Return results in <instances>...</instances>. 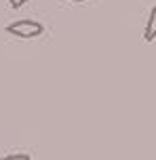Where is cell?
<instances>
[{
    "mask_svg": "<svg viewBox=\"0 0 156 160\" xmlns=\"http://www.w3.org/2000/svg\"><path fill=\"white\" fill-rule=\"evenodd\" d=\"M0 160H32L28 154H13V156H4V158H0Z\"/></svg>",
    "mask_w": 156,
    "mask_h": 160,
    "instance_id": "3957f363",
    "label": "cell"
},
{
    "mask_svg": "<svg viewBox=\"0 0 156 160\" xmlns=\"http://www.w3.org/2000/svg\"><path fill=\"white\" fill-rule=\"evenodd\" d=\"M7 32L17 38H36L44 32V25L38 21H32V19H19V21H13L7 25Z\"/></svg>",
    "mask_w": 156,
    "mask_h": 160,
    "instance_id": "6da1fadb",
    "label": "cell"
},
{
    "mask_svg": "<svg viewBox=\"0 0 156 160\" xmlns=\"http://www.w3.org/2000/svg\"><path fill=\"white\" fill-rule=\"evenodd\" d=\"M25 2H28V0H8V4H11L13 8H21Z\"/></svg>",
    "mask_w": 156,
    "mask_h": 160,
    "instance_id": "277c9868",
    "label": "cell"
},
{
    "mask_svg": "<svg viewBox=\"0 0 156 160\" xmlns=\"http://www.w3.org/2000/svg\"><path fill=\"white\" fill-rule=\"evenodd\" d=\"M143 38L148 40V42H152V40L156 38V4L152 7V11H150L148 23H146V30H143Z\"/></svg>",
    "mask_w": 156,
    "mask_h": 160,
    "instance_id": "7a4b0ae2",
    "label": "cell"
},
{
    "mask_svg": "<svg viewBox=\"0 0 156 160\" xmlns=\"http://www.w3.org/2000/svg\"><path fill=\"white\" fill-rule=\"evenodd\" d=\"M72 2H84V0H72Z\"/></svg>",
    "mask_w": 156,
    "mask_h": 160,
    "instance_id": "5b68a950",
    "label": "cell"
}]
</instances>
